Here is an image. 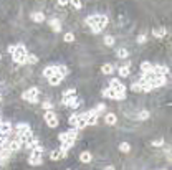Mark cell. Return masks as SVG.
<instances>
[{"label":"cell","mask_w":172,"mask_h":170,"mask_svg":"<svg viewBox=\"0 0 172 170\" xmlns=\"http://www.w3.org/2000/svg\"><path fill=\"white\" fill-rule=\"evenodd\" d=\"M30 17H32V20H33V22H37V23L45 22V15H43V12H33Z\"/></svg>","instance_id":"9a60e30c"},{"label":"cell","mask_w":172,"mask_h":170,"mask_svg":"<svg viewBox=\"0 0 172 170\" xmlns=\"http://www.w3.org/2000/svg\"><path fill=\"white\" fill-rule=\"evenodd\" d=\"M7 50H9V53H13V50H15V45H10Z\"/></svg>","instance_id":"b9f144b4"},{"label":"cell","mask_w":172,"mask_h":170,"mask_svg":"<svg viewBox=\"0 0 172 170\" xmlns=\"http://www.w3.org/2000/svg\"><path fill=\"white\" fill-rule=\"evenodd\" d=\"M30 126L27 124V122H22V124L17 126V134H22V132H25V131H28Z\"/></svg>","instance_id":"484cf974"},{"label":"cell","mask_w":172,"mask_h":170,"mask_svg":"<svg viewBox=\"0 0 172 170\" xmlns=\"http://www.w3.org/2000/svg\"><path fill=\"white\" fill-rule=\"evenodd\" d=\"M61 103H63L65 106H68V108L76 109L81 104V101L78 99V98H75V94H73V96H66V98H63V101H61Z\"/></svg>","instance_id":"8992f818"},{"label":"cell","mask_w":172,"mask_h":170,"mask_svg":"<svg viewBox=\"0 0 172 170\" xmlns=\"http://www.w3.org/2000/svg\"><path fill=\"white\" fill-rule=\"evenodd\" d=\"M63 40H65L66 43H71V42H75V35H73V33H66V35L63 37Z\"/></svg>","instance_id":"e575fe53"},{"label":"cell","mask_w":172,"mask_h":170,"mask_svg":"<svg viewBox=\"0 0 172 170\" xmlns=\"http://www.w3.org/2000/svg\"><path fill=\"white\" fill-rule=\"evenodd\" d=\"M101 73H103V75H111V73H113V65L104 63V65L101 66Z\"/></svg>","instance_id":"d6986e66"},{"label":"cell","mask_w":172,"mask_h":170,"mask_svg":"<svg viewBox=\"0 0 172 170\" xmlns=\"http://www.w3.org/2000/svg\"><path fill=\"white\" fill-rule=\"evenodd\" d=\"M50 27L53 28V32H56V33H60V30H61V23H60V20H56V18H51L50 20Z\"/></svg>","instance_id":"ac0fdd59"},{"label":"cell","mask_w":172,"mask_h":170,"mask_svg":"<svg viewBox=\"0 0 172 170\" xmlns=\"http://www.w3.org/2000/svg\"><path fill=\"white\" fill-rule=\"evenodd\" d=\"M70 4L75 10H81L83 9V0H70Z\"/></svg>","instance_id":"cb8c5ba5"},{"label":"cell","mask_w":172,"mask_h":170,"mask_svg":"<svg viewBox=\"0 0 172 170\" xmlns=\"http://www.w3.org/2000/svg\"><path fill=\"white\" fill-rule=\"evenodd\" d=\"M45 122H46V126L51 127V129H55L58 126V117H56V114H55L51 109H48V111L45 112Z\"/></svg>","instance_id":"5b68a950"},{"label":"cell","mask_w":172,"mask_h":170,"mask_svg":"<svg viewBox=\"0 0 172 170\" xmlns=\"http://www.w3.org/2000/svg\"><path fill=\"white\" fill-rule=\"evenodd\" d=\"M10 154H12V150L9 147H4V150H0V160H7L10 157Z\"/></svg>","instance_id":"ffe728a7"},{"label":"cell","mask_w":172,"mask_h":170,"mask_svg":"<svg viewBox=\"0 0 172 170\" xmlns=\"http://www.w3.org/2000/svg\"><path fill=\"white\" fill-rule=\"evenodd\" d=\"M55 73H61V71H60V66H56V65H51V66H46L45 70H43V75H45L46 78H50L51 75H55Z\"/></svg>","instance_id":"7c38bea8"},{"label":"cell","mask_w":172,"mask_h":170,"mask_svg":"<svg viewBox=\"0 0 172 170\" xmlns=\"http://www.w3.org/2000/svg\"><path fill=\"white\" fill-rule=\"evenodd\" d=\"M146 40H147V37H146V35H139V37H137V43H146Z\"/></svg>","instance_id":"f35d334b"},{"label":"cell","mask_w":172,"mask_h":170,"mask_svg":"<svg viewBox=\"0 0 172 170\" xmlns=\"http://www.w3.org/2000/svg\"><path fill=\"white\" fill-rule=\"evenodd\" d=\"M152 63H149V61H144L142 65H141V71L142 73H149V71H152Z\"/></svg>","instance_id":"7402d4cb"},{"label":"cell","mask_w":172,"mask_h":170,"mask_svg":"<svg viewBox=\"0 0 172 170\" xmlns=\"http://www.w3.org/2000/svg\"><path fill=\"white\" fill-rule=\"evenodd\" d=\"M166 83H167L166 76H164V75H157L151 84H152V88H160V86H166Z\"/></svg>","instance_id":"9c48e42d"},{"label":"cell","mask_w":172,"mask_h":170,"mask_svg":"<svg viewBox=\"0 0 172 170\" xmlns=\"http://www.w3.org/2000/svg\"><path fill=\"white\" fill-rule=\"evenodd\" d=\"M0 60H2V55H0Z\"/></svg>","instance_id":"ee69618b"},{"label":"cell","mask_w":172,"mask_h":170,"mask_svg":"<svg viewBox=\"0 0 172 170\" xmlns=\"http://www.w3.org/2000/svg\"><path fill=\"white\" fill-rule=\"evenodd\" d=\"M68 121H70V124H71L73 127H76V124H78V114H76V112H75V114H71Z\"/></svg>","instance_id":"1f68e13d"},{"label":"cell","mask_w":172,"mask_h":170,"mask_svg":"<svg viewBox=\"0 0 172 170\" xmlns=\"http://www.w3.org/2000/svg\"><path fill=\"white\" fill-rule=\"evenodd\" d=\"M98 114H99V112H98L96 109L88 111V116H86V122H88V126H96L98 124Z\"/></svg>","instance_id":"ba28073f"},{"label":"cell","mask_w":172,"mask_h":170,"mask_svg":"<svg viewBox=\"0 0 172 170\" xmlns=\"http://www.w3.org/2000/svg\"><path fill=\"white\" fill-rule=\"evenodd\" d=\"M27 63L37 65V63H38V56H35V55H28V58H27Z\"/></svg>","instance_id":"836d02e7"},{"label":"cell","mask_w":172,"mask_h":170,"mask_svg":"<svg viewBox=\"0 0 172 170\" xmlns=\"http://www.w3.org/2000/svg\"><path fill=\"white\" fill-rule=\"evenodd\" d=\"M42 108L45 109V111H48V109H51V108H53V104H51L50 101H45V103H42Z\"/></svg>","instance_id":"d590c367"},{"label":"cell","mask_w":172,"mask_h":170,"mask_svg":"<svg viewBox=\"0 0 172 170\" xmlns=\"http://www.w3.org/2000/svg\"><path fill=\"white\" fill-rule=\"evenodd\" d=\"M38 89L37 88H30V89H27L23 94H22V98L25 101H28V103H33V104H37L38 103Z\"/></svg>","instance_id":"277c9868"},{"label":"cell","mask_w":172,"mask_h":170,"mask_svg":"<svg viewBox=\"0 0 172 170\" xmlns=\"http://www.w3.org/2000/svg\"><path fill=\"white\" fill-rule=\"evenodd\" d=\"M166 33H167V32H166V28H159V30H154V32H152V35H154V37H157V38L164 37Z\"/></svg>","instance_id":"f546056e"},{"label":"cell","mask_w":172,"mask_h":170,"mask_svg":"<svg viewBox=\"0 0 172 170\" xmlns=\"http://www.w3.org/2000/svg\"><path fill=\"white\" fill-rule=\"evenodd\" d=\"M119 76H121V78H127V76H129V66L119 68Z\"/></svg>","instance_id":"4316f807"},{"label":"cell","mask_w":172,"mask_h":170,"mask_svg":"<svg viewBox=\"0 0 172 170\" xmlns=\"http://www.w3.org/2000/svg\"><path fill=\"white\" fill-rule=\"evenodd\" d=\"M66 134H68V137H71V139H76V137H78V131H76V127L66 131Z\"/></svg>","instance_id":"d6a6232c"},{"label":"cell","mask_w":172,"mask_h":170,"mask_svg":"<svg viewBox=\"0 0 172 170\" xmlns=\"http://www.w3.org/2000/svg\"><path fill=\"white\" fill-rule=\"evenodd\" d=\"M91 159H93V155H91V152H88V150H83V152L80 154V160L83 162V164L91 162Z\"/></svg>","instance_id":"2e32d148"},{"label":"cell","mask_w":172,"mask_h":170,"mask_svg":"<svg viewBox=\"0 0 172 170\" xmlns=\"http://www.w3.org/2000/svg\"><path fill=\"white\" fill-rule=\"evenodd\" d=\"M86 116H88V112L78 114V124H76V129H84L86 126H88V122H86Z\"/></svg>","instance_id":"4fadbf2b"},{"label":"cell","mask_w":172,"mask_h":170,"mask_svg":"<svg viewBox=\"0 0 172 170\" xmlns=\"http://www.w3.org/2000/svg\"><path fill=\"white\" fill-rule=\"evenodd\" d=\"M13 61L18 63V65H25L27 58H28V53H27V48L23 45H15V50L12 53Z\"/></svg>","instance_id":"7a4b0ae2"},{"label":"cell","mask_w":172,"mask_h":170,"mask_svg":"<svg viewBox=\"0 0 172 170\" xmlns=\"http://www.w3.org/2000/svg\"><path fill=\"white\" fill-rule=\"evenodd\" d=\"M60 71H61V75H63V76H66V75H68V68H66V66H63V65L60 66Z\"/></svg>","instance_id":"60d3db41"},{"label":"cell","mask_w":172,"mask_h":170,"mask_svg":"<svg viewBox=\"0 0 172 170\" xmlns=\"http://www.w3.org/2000/svg\"><path fill=\"white\" fill-rule=\"evenodd\" d=\"M68 2H70V0H58V4H60V5H66Z\"/></svg>","instance_id":"7bdbcfd3"},{"label":"cell","mask_w":172,"mask_h":170,"mask_svg":"<svg viewBox=\"0 0 172 170\" xmlns=\"http://www.w3.org/2000/svg\"><path fill=\"white\" fill-rule=\"evenodd\" d=\"M152 71H154L155 75H164V76H166V75L169 73V68H167V66H162V65H159V66H154V68H152Z\"/></svg>","instance_id":"e0dca14e"},{"label":"cell","mask_w":172,"mask_h":170,"mask_svg":"<svg viewBox=\"0 0 172 170\" xmlns=\"http://www.w3.org/2000/svg\"><path fill=\"white\" fill-rule=\"evenodd\" d=\"M86 25L91 27L93 33H99L101 30H104V27L108 25V17L106 15H89L86 18Z\"/></svg>","instance_id":"6da1fadb"},{"label":"cell","mask_w":172,"mask_h":170,"mask_svg":"<svg viewBox=\"0 0 172 170\" xmlns=\"http://www.w3.org/2000/svg\"><path fill=\"white\" fill-rule=\"evenodd\" d=\"M119 150H121V152H124V154H127L131 150V145L127 144V142H121V144H119Z\"/></svg>","instance_id":"83f0119b"},{"label":"cell","mask_w":172,"mask_h":170,"mask_svg":"<svg viewBox=\"0 0 172 170\" xmlns=\"http://www.w3.org/2000/svg\"><path fill=\"white\" fill-rule=\"evenodd\" d=\"M75 94V88H70V89H66V91L63 93V98H66V96H73Z\"/></svg>","instance_id":"8d00e7d4"},{"label":"cell","mask_w":172,"mask_h":170,"mask_svg":"<svg viewBox=\"0 0 172 170\" xmlns=\"http://www.w3.org/2000/svg\"><path fill=\"white\" fill-rule=\"evenodd\" d=\"M96 111H98V112H103V111H106V106H104V104H103V103H101V104H98V106H96Z\"/></svg>","instance_id":"ab89813d"},{"label":"cell","mask_w":172,"mask_h":170,"mask_svg":"<svg viewBox=\"0 0 172 170\" xmlns=\"http://www.w3.org/2000/svg\"><path fill=\"white\" fill-rule=\"evenodd\" d=\"M152 145L154 147H160V145H164V139H157V141L152 142Z\"/></svg>","instance_id":"74e56055"},{"label":"cell","mask_w":172,"mask_h":170,"mask_svg":"<svg viewBox=\"0 0 172 170\" xmlns=\"http://www.w3.org/2000/svg\"><path fill=\"white\" fill-rule=\"evenodd\" d=\"M109 86L113 88V89H116V91H118L119 94L126 96V86H124V84H121V81H119V79L113 78L111 81H109Z\"/></svg>","instance_id":"52a82bcc"},{"label":"cell","mask_w":172,"mask_h":170,"mask_svg":"<svg viewBox=\"0 0 172 170\" xmlns=\"http://www.w3.org/2000/svg\"><path fill=\"white\" fill-rule=\"evenodd\" d=\"M149 116H151L149 111H141L139 112V116H137V119L139 121H146V119H149Z\"/></svg>","instance_id":"4dcf8cb0"},{"label":"cell","mask_w":172,"mask_h":170,"mask_svg":"<svg viewBox=\"0 0 172 170\" xmlns=\"http://www.w3.org/2000/svg\"><path fill=\"white\" fill-rule=\"evenodd\" d=\"M61 157H63L61 149H60V150H51V152H50V159H51V160H60Z\"/></svg>","instance_id":"44dd1931"},{"label":"cell","mask_w":172,"mask_h":170,"mask_svg":"<svg viewBox=\"0 0 172 170\" xmlns=\"http://www.w3.org/2000/svg\"><path fill=\"white\" fill-rule=\"evenodd\" d=\"M0 99H2V96H0Z\"/></svg>","instance_id":"f6af8a7d"},{"label":"cell","mask_w":172,"mask_h":170,"mask_svg":"<svg viewBox=\"0 0 172 170\" xmlns=\"http://www.w3.org/2000/svg\"><path fill=\"white\" fill-rule=\"evenodd\" d=\"M104 122L108 126H114L116 122H118V117H116V114H113V112H108L104 117Z\"/></svg>","instance_id":"5bb4252c"},{"label":"cell","mask_w":172,"mask_h":170,"mask_svg":"<svg viewBox=\"0 0 172 170\" xmlns=\"http://www.w3.org/2000/svg\"><path fill=\"white\" fill-rule=\"evenodd\" d=\"M103 42H104L106 46H113V45H114V37H111V35H106Z\"/></svg>","instance_id":"f1b7e54d"},{"label":"cell","mask_w":172,"mask_h":170,"mask_svg":"<svg viewBox=\"0 0 172 170\" xmlns=\"http://www.w3.org/2000/svg\"><path fill=\"white\" fill-rule=\"evenodd\" d=\"M63 78H65V76L61 75V73H55V75H51L50 78H48V81H50L51 86H58V84L63 81Z\"/></svg>","instance_id":"8fae6325"},{"label":"cell","mask_w":172,"mask_h":170,"mask_svg":"<svg viewBox=\"0 0 172 170\" xmlns=\"http://www.w3.org/2000/svg\"><path fill=\"white\" fill-rule=\"evenodd\" d=\"M42 154H43L42 145H37L35 149H32V155L28 157V164H30V165H42V164H43Z\"/></svg>","instance_id":"3957f363"},{"label":"cell","mask_w":172,"mask_h":170,"mask_svg":"<svg viewBox=\"0 0 172 170\" xmlns=\"http://www.w3.org/2000/svg\"><path fill=\"white\" fill-rule=\"evenodd\" d=\"M116 55H118V58L124 60V58H127V56H129V51H127L126 48H119V50L116 51Z\"/></svg>","instance_id":"603a6c76"},{"label":"cell","mask_w":172,"mask_h":170,"mask_svg":"<svg viewBox=\"0 0 172 170\" xmlns=\"http://www.w3.org/2000/svg\"><path fill=\"white\" fill-rule=\"evenodd\" d=\"M131 91L142 93V83H141V81H139V83H132V84H131Z\"/></svg>","instance_id":"d4e9b609"},{"label":"cell","mask_w":172,"mask_h":170,"mask_svg":"<svg viewBox=\"0 0 172 170\" xmlns=\"http://www.w3.org/2000/svg\"><path fill=\"white\" fill-rule=\"evenodd\" d=\"M22 145H23V142L17 137V139H12V141L9 142V149L12 150V152H17V150L22 149Z\"/></svg>","instance_id":"30bf717a"}]
</instances>
